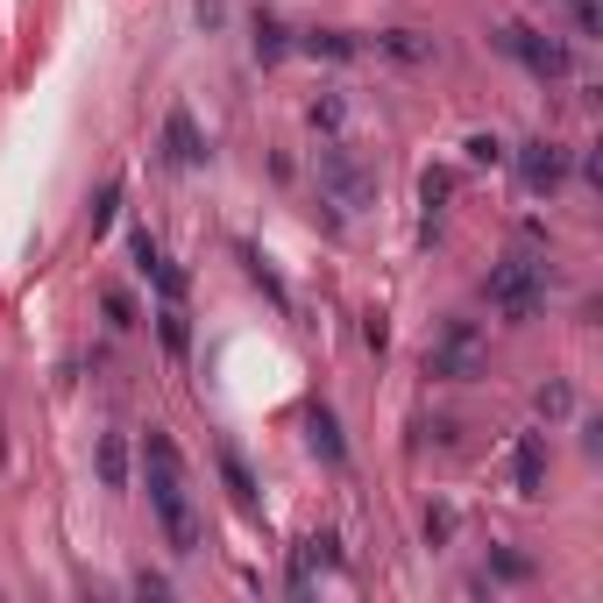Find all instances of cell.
Wrapping results in <instances>:
<instances>
[{"label":"cell","instance_id":"cell-1","mask_svg":"<svg viewBox=\"0 0 603 603\" xmlns=\"http://www.w3.org/2000/svg\"><path fill=\"white\" fill-rule=\"evenodd\" d=\"M143 490H149V511H157L171 554H200V511H192V476H185V455L163 426L143 433Z\"/></svg>","mask_w":603,"mask_h":603},{"label":"cell","instance_id":"cell-2","mask_svg":"<svg viewBox=\"0 0 603 603\" xmlns=\"http://www.w3.org/2000/svg\"><path fill=\"white\" fill-rule=\"evenodd\" d=\"M482 298H490V312H504V320H533V312L547 306V263H539V255H504V263L482 277Z\"/></svg>","mask_w":603,"mask_h":603},{"label":"cell","instance_id":"cell-3","mask_svg":"<svg viewBox=\"0 0 603 603\" xmlns=\"http://www.w3.org/2000/svg\"><path fill=\"white\" fill-rule=\"evenodd\" d=\"M497 50L504 57H519L533 79H576V50H568L561 36H539V29H525V22H497Z\"/></svg>","mask_w":603,"mask_h":603},{"label":"cell","instance_id":"cell-4","mask_svg":"<svg viewBox=\"0 0 603 603\" xmlns=\"http://www.w3.org/2000/svg\"><path fill=\"white\" fill-rule=\"evenodd\" d=\"M482 355H490V341H482L476 320H447L441 334L426 341V376H441V384H469L482 369Z\"/></svg>","mask_w":603,"mask_h":603},{"label":"cell","instance_id":"cell-5","mask_svg":"<svg viewBox=\"0 0 603 603\" xmlns=\"http://www.w3.org/2000/svg\"><path fill=\"white\" fill-rule=\"evenodd\" d=\"M312 178H320V200H327V206H341V214H362V206L376 200L369 171H362V163H355L341 143H327L320 157H312Z\"/></svg>","mask_w":603,"mask_h":603},{"label":"cell","instance_id":"cell-6","mask_svg":"<svg viewBox=\"0 0 603 603\" xmlns=\"http://www.w3.org/2000/svg\"><path fill=\"white\" fill-rule=\"evenodd\" d=\"M504 157L519 163L525 192H554V185L568 178V163H576V157H568L561 143H547V135H539V143H519V149H504Z\"/></svg>","mask_w":603,"mask_h":603},{"label":"cell","instance_id":"cell-7","mask_svg":"<svg viewBox=\"0 0 603 603\" xmlns=\"http://www.w3.org/2000/svg\"><path fill=\"white\" fill-rule=\"evenodd\" d=\"M128 255H135V270H143V277L163 292V306H178V298H185V277L171 270V255L157 249V235H149V228H135V235H128Z\"/></svg>","mask_w":603,"mask_h":603},{"label":"cell","instance_id":"cell-8","mask_svg":"<svg viewBox=\"0 0 603 603\" xmlns=\"http://www.w3.org/2000/svg\"><path fill=\"white\" fill-rule=\"evenodd\" d=\"M511 482H519V497L547 490V433H519V447H511Z\"/></svg>","mask_w":603,"mask_h":603},{"label":"cell","instance_id":"cell-9","mask_svg":"<svg viewBox=\"0 0 603 603\" xmlns=\"http://www.w3.org/2000/svg\"><path fill=\"white\" fill-rule=\"evenodd\" d=\"M163 157L185 163V171H200V163H206V143H200V128H192L185 107H171V121H163Z\"/></svg>","mask_w":603,"mask_h":603},{"label":"cell","instance_id":"cell-10","mask_svg":"<svg viewBox=\"0 0 603 603\" xmlns=\"http://www.w3.org/2000/svg\"><path fill=\"white\" fill-rule=\"evenodd\" d=\"M320 568H341V539H334V533H312L306 547H298V568H292V590L306 596V590H312V576H320Z\"/></svg>","mask_w":603,"mask_h":603},{"label":"cell","instance_id":"cell-11","mask_svg":"<svg viewBox=\"0 0 603 603\" xmlns=\"http://www.w3.org/2000/svg\"><path fill=\"white\" fill-rule=\"evenodd\" d=\"M306 441H312V455H320L327 469H341V462H349V447H341V426H334V412H327V405H312V412H306Z\"/></svg>","mask_w":603,"mask_h":603},{"label":"cell","instance_id":"cell-12","mask_svg":"<svg viewBox=\"0 0 603 603\" xmlns=\"http://www.w3.org/2000/svg\"><path fill=\"white\" fill-rule=\"evenodd\" d=\"M298 50H306V57H334V65H349V57H362L369 43L349 36V29H306V36H298Z\"/></svg>","mask_w":603,"mask_h":603},{"label":"cell","instance_id":"cell-13","mask_svg":"<svg viewBox=\"0 0 603 603\" xmlns=\"http://www.w3.org/2000/svg\"><path fill=\"white\" fill-rule=\"evenodd\" d=\"M376 50H384V57H405V65H433V36H419V29H384V36H376Z\"/></svg>","mask_w":603,"mask_h":603},{"label":"cell","instance_id":"cell-14","mask_svg":"<svg viewBox=\"0 0 603 603\" xmlns=\"http://www.w3.org/2000/svg\"><path fill=\"white\" fill-rule=\"evenodd\" d=\"M306 121L327 135V143H341V128H349V100H341V93H320V100H306Z\"/></svg>","mask_w":603,"mask_h":603},{"label":"cell","instance_id":"cell-15","mask_svg":"<svg viewBox=\"0 0 603 603\" xmlns=\"http://www.w3.org/2000/svg\"><path fill=\"white\" fill-rule=\"evenodd\" d=\"M533 405H539V419H547V426H561V419L576 412V390H568V376H547Z\"/></svg>","mask_w":603,"mask_h":603},{"label":"cell","instance_id":"cell-16","mask_svg":"<svg viewBox=\"0 0 603 603\" xmlns=\"http://www.w3.org/2000/svg\"><path fill=\"white\" fill-rule=\"evenodd\" d=\"M220 476H228L235 504H241V511H255V482H249V469H241V455H235V447H220Z\"/></svg>","mask_w":603,"mask_h":603},{"label":"cell","instance_id":"cell-17","mask_svg":"<svg viewBox=\"0 0 603 603\" xmlns=\"http://www.w3.org/2000/svg\"><path fill=\"white\" fill-rule=\"evenodd\" d=\"M284 50H292V29H284V22H270V14H263V22H255V57H263V65H277Z\"/></svg>","mask_w":603,"mask_h":603},{"label":"cell","instance_id":"cell-18","mask_svg":"<svg viewBox=\"0 0 603 603\" xmlns=\"http://www.w3.org/2000/svg\"><path fill=\"white\" fill-rule=\"evenodd\" d=\"M447 192H455V171H426V178H419V206H426V228H433V214L447 206Z\"/></svg>","mask_w":603,"mask_h":603},{"label":"cell","instance_id":"cell-19","mask_svg":"<svg viewBox=\"0 0 603 603\" xmlns=\"http://www.w3.org/2000/svg\"><path fill=\"white\" fill-rule=\"evenodd\" d=\"M100 476H107L114 490H121V482H128V447H121L114 433H107V441H100Z\"/></svg>","mask_w":603,"mask_h":603},{"label":"cell","instance_id":"cell-20","mask_svg":"<svg viewBox=\"0 0 603 603\" xmlns=\"http://www.w3.org/2000/svg\"><path fill=\"white\" fill-rule=\"evenodd\" d=\"M157 327H163V349H171V355H185V349H192V334H185V312H178V306H163V312H157Z\"/></svg>","mask_w":603,"mask_h":603},{"label":"cell","instance_id":"cell-21","mask_svg":"<svg viewBox=\"0 0 603 603\" xmlns=\"http://www.w3.org/2000/svg\"><path fill=\"white\" fill-rule=\"evenodd\" d=\"M114 214H121V178L93 200V235H107V228H114Z\"/></svg>","mask_w":603,"mask_h":603},{"label":"cell","instance_id":"cell-22","mask_svg":"<svg viewBox=\"0 0 603 603\" xmlns=\"http://www.w3.org/2000/svg\"><path fill=\"white\" fill-rule=\"evenodd\" d=\"M462 149H469V163H504V143H497V135H469Z\"/></svg>","mask_w":603,"mask_h":603},{"label":"cell","instance_id":"cell-23","mask_svg":"<svg viewBox=\"0 0 603 603\" xmlns=\"http://www.w3.org/2000/svg\"><path fill=\"white\" fill-rule=\"evenodd\" d=\"M568 14H576L582 36H596V0H568Z\"/></svg>","mask_w":603,"mask_h":603},{"label":"cell","instance_id":"cell-24","mask_svg":"<svg viewBox=\"0 0 603 603\" xmlns=\"http://www.w3.org/2000/svg\"><path fill=\"white\" fill-rule=\"evenodd\" d=\"M192 14H200V29H220V22H228V8H220V0H200Z\"/></svg>","mask_w":603,"mask_h":603}]
</instances>
